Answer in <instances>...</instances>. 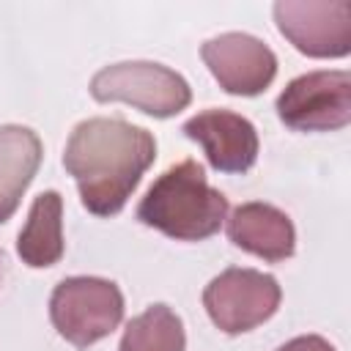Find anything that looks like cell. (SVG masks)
Returning a JSON list of instances; mask_svg holds the SVG:
<instances>
[{
    "label": "cell",
    "mask_w": 351,
    "mask_h": 351,
    "mask_svg": "<svg viewBox=\"0 0 351 351\" xmlns=\"http://www.w3.org/2000/svg\"><path fill=\"white\" fill-rule=\"evenodd\" d=\"M154 159V134L123 118L80 121L63 151V167L74 178L82 206L96 217L118 214Z\"/></svg>",
    "instance_id": "6da1fadb"
},
{
    "label": "cell",
    "mask_w": 351,
    "mask_h": 351,
    "mask_svg": "<svg viewBox=\"0 0 351 351\" xmlns=\"http://www.w3.org/2000/svg\"><path fill=\"white\" fill-rule=\"evenodd\" d=\"M228 214V197L214 189L195 159L167 167L148 186L137 206V219L176 241H203L214 236Z\"/></svg>",
    "instance_id": "7a4b0ae2"
},
{
    "label": "cell",
    "mask_w": 351,
    "mask_h": 351,
    "mask_svg": "<svg viewBox=\"0 0 351 351\" xmlns=\"http://www.w3.org/2000/svg\"><path fill=\"white\" fill-rule=\"evenodd\" d=\"M90 96L96 101H123L154 118H173L189 107V82L151 60H123L104 66L90 80Z\"/></svg>",
    "instance_id": "3957f363"
},
{
    "label": "cell",
    "mask_w": 351,
    "mask_h": 351,
    "mask_svg": "<svg viewBox=\"0 0 351 351\" xmlns=\"http://www.w3.org/2000/svg\"><path fill=\"white\" fill-rule=\"evenodd\" d=\"M49 318L60 337L88 348L121 324L123 293L104 277H66L49 296Z\"/></svg>",
    "instance_id": "277c9868"
},
{
    "label": "cell",
    "mask_w": 351,
    "mask_h": 351,
    "mask_svg": "<svg viewBox=\"0 0 351 351\" xmlns=\"http://www.w3.org/2000/svg\"><path fill=\"white\" fill-rule=\"evenodd\" d=\"M282 291L271 274L247 266L219 271L203 291V307L217 329L241 335L269 321L280 307Z\"/></svg>",
    "instance_id": "5b68a950"
},
{
    "label": "cell",
    "mask_w": 351,
    "mask_h": 351,
    "mask_svg": "<svg viewBox=\"0 0 351 351\" xmlns=\"http://www.w3.org/2000/svg\"><path fill=\"white\" fill-rule=\"evenodd\" d=\"M274 110L293 132L343 129L351 121V74L346 69L307 71L280 90Z\"/></svg>",
    "instance_id": "8992f818"
},
{
    "label": "cell",
    "mask_w": 351,
    "mask_h": 351,
    "mask_svg": "<svg viewBox=\"0 0 351 351\" xmlns=\"http://www.w3.org/2000/svg\"><path fill=\"white\" fill-rule=\"evenodd\" d=\"M280 33L307 58H346L351 52L348 0H277Z\"/></svg>",
    "instance_id": "52a82bcc"
},
{
    "label": "cell",
    "mask_w": 351,
    "mask_h": 351,
    "mask_svg": "<svg viewBox=\"0 0 351 351\" xmlns=\"http://www.w3.org/2000/svg\"><path fill=\"white\" fill-rule=\"evenodd\" d=\"M200 55L219 88L233 96H258L277 74V55L250 33H219L203 41Z\"/></svg>",
    "instance_id": "ba28073f"
},
{
    "label": "cell",
    "mask_w": 351,
    "mask_h": 351,
    "mask_svg": "<svg viewBox=\"0 0 351 351\" xmlns=\"http://www.w3.org/2000/svg\"><path fill=\"white\" fill-rule=\"evenodd\" d=\"M181 132L203 148L217 173H247L258 159V132L233 110H203L184 121Z\"/></svg>",
    "instance_id": "9c48e42d"
},
{
    "label": "cell",
    "mask_w": 351,
    "mask_h": 351,
    "mask_svg": "<svg viewBox=\"0 0 351 351\" xmlns=\"http://www.w3.org/2000/svg\"><path fill=\"white\" fill-rule=\"evenodd\" d=\"M228 239L244 252L269 263L285 261L296 250V230L285 211L271 203H241L228 217Z\"/></svg>",
    "instance_id": "30bf717a"
},
{
    "label": "cell",
    "mask_w": 351,
    "mask_h": 351,
    "mask_svg": "<svg viewBox=\"0 0 351 351\" xmlns=\"http://www.w3.org/2000/svg\"><path fill=\"white\" fill-rule=\"evenodd\" d=\"M41 165V140L19 123L0 126V222L11 219Z\"/></svg>",
    "instance_id": "8fae6325"
},
{
    "label": "cell",
    "mask_w": 351,
    "mask_h": 351,
    "mask_svg": "<svg viewBox=\"0 0 351 351\" xmlns=\"http://www.w3.org/2000/svg\"><path fill=\"white\" fill-rule=\"evenodd\" d=\"M16 252L22 263L33 269L55 266L63 258V197L55 189L41 192L25 219L16 239Z\"/></svg>",
    "instance_id": "7c38bea8"
},
{
    "label": "cell",
    "mask_w": 351,
    "mask_h": 351,
    "mask_svg": "<svg viewBox=\"0 0 351 351\" xmlns=\"http://www.w3.org/2000/svg\"><path fill=\"white\" fill-rule=\"evenodd\" d=\"M184 346L181 318L167 304H151L126 324L118 351H184Z\"/></svg>",
    "instance_id": "4fadbf2b"
},
{
    "label": "cell",
    "mask_w": 351,
    "mask_h": 351,
    "mask_svg": "<svg viewBox=\"0 0 351 351\" xmlns=\"http://www.w3.org/2000/svg\"><path fill=\"white\" fill-rule=\"evenodd\" d=\"M277 351H335V346L329 340H324L321 335H299V337L282 343Z\"/></svg>",
    "instance_id": "5bb4252c"
}]
</instances>
